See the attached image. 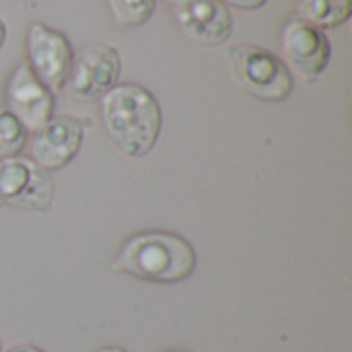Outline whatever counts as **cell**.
Instances as JSON below:
<instances>
[{
    "instance_id": "8fae6325",
    "label": "cell",
    "mask_w": 352,
    "mask_h": 352,
    "mask_svg": "<svg viewBox=\"0 0 352 352\" xmlns=\"http://www.w3.org/2000/svg\"><path fill=\"white\" fill-rule=\"evenodd\" d=\"M352 14V0H297L295 16L326 31L344 25Z\"/></svg>"
},
{
    "instance_id": "3957f363",
    "label": "cell",
    "mask_w": 352,
    "mask_h": 352,
    "mask_svg": "<svg viewBox=\"0 0 352 352\" xmlns=\"http://www.w3.org/2000/svg\"><path fill=\"white\" fill-rule=\"evenodd\" d=\"M229 70L237 87L254 99L280 103L293 93V74L280 56L266 47L239 43L227 50Z\"/></svg>"
},
{
    "instance_id": "d6986e66",
    "label": "cell",
    "mask_w": 352,
    "mask_h": 352,
    "mask_svg": "<svg viewBox=\"0 0 352 352\" xmlns=\"http://www.w3.org/2000/svg\"><path fill=\"white\" fill-rule=\"evenodd\" d=\"M165 352H190V351H182V349H175V351H165Z\"/></svg>"
},
{
    "instance_id": "30bf717a",
    "label": "cell",
    "mask_w": 352,
    "mask_h": 352,
    "mask_svg": "<svg viewBox=\"0 0 352 352\" xmlns=\"http://www.w3.org/2000/svg\"><path fill=\"white\" fill-rule=\"evenodd\" d=\"M171 14L192 43L214 47L233 35V14L219 0H179Z\"/></svg>"
},
{
    "instance_id": "5b68a950",
    "label": "cell",
    "mask_w": 352,
    "mask_h": 352,
    "mask_svg": "<svg viewBox=\"0 0 352 352\" xmlns=\"http://www.w3.org/2000/svg\"><path fill=\"white\" fill-rule=\"evenodd\" d=\"M25 52H27V66L31 72L54 93L58 95L68 80L74 50L68 41V37L47 27L45 23L33 21L27 27L25 35Z\"/></svg>"
},
{
    "instance_id": "7a4b0ae2",
    "label": "cell",
    "mask_w": 352,
    "mask_h": 352,
    "mask_svg": "<svg viewBox=\"0 0 352 352\" xmlns=\"http://www.w3.org/2000/svg\"><path fill=\"white\" fill-rule=\"evenodd\" d=\"M111 270L142 283L177 285L194 274L196 252L177 233L140 231L120 245Z\"/></svg>"
},
{
    "instance_id": "9c48e42d",
    "label": "cell",
    "mask_w": 352,
    "mask_h": 352,
    "mask_svg": "<svg viewBox=\"0 0 352 352\" xmlns=\"http://www.w3.org/2000/svg\"><path fill=\"white\" fill-rule=\"evenodd\" d=\"M6 109H10L27 132L39 130L47 120L54 118L56 95L31 72L27 62H19L10 72L4 89Z\"/></svg>"
},
{
    "instance_id": "e0dca14e",
    "label": "cell",
    "mask_w": 352,
    "mask_h": 352,
    "mask_svg": "<svg viewBox=\"0 0 352 352\" xmlns=\"http://www.w3.org/2000/svg\"><path fill=\"white\" fill-rule=\"evenodd\" d=\"M97 352H128V351H124L122 346H103V349H99Z\"/></svg>"
},
{
    "instance_id": "ac0fdd59",
    "label": "cell",
    "mask_w": 352,
    "mask_h": 352,
    "mask_svg": "<svg viewBox=\"0 0 352 352\" xmlns=\"http://www.w3.org/2000/svg\"><path fill=\"white\" fill-rule=\"evenodd\" d=\"M163 2H167V4H169V6H173V4H177V2H179V0H163Z\"/></svg>"
},
{
    "instance_id": "ffe728a7",
    "label": "cell",
    "mask_w": 352,
    "mask_h": 352,
    "mask_svg": "<svg viewBox=\"0 0 352 352\" xmlns=\"http://www.w3.org/2000/svg\"><path fill=\"white\" fill-rule=\"evenodd\" d=\"M0 352H2V344H0Z\"/></svg>"
},
{
    "instance_id": "9a60e30c",
    "label": "cell",
    "mask_w": 352,
    "mask_h": 352,
    "mask_svg": "<svg viewBox=\"0 0 352 352\" xmlns=\"http://www.w3.org/2000/svg\"><path fill=\"white\" fill-rule=\"evenodd\" d=\"M4 352H47V351H43V349H39V346H35V344H29V342H21V344H12V346H8Z\"/></svg>"
},
{
    "instance_id": "7c38bea8",
    "label": "cell",
    "mask_w": 352,
    "mask_h": 352,
    "mask_svg": "<svg viewBox=\"0 0 352 352\" xmlns=\"http://www.w3.org/2000/svg\"><path fill=\"white\" fill-rule=\"evenodd\" d=\"M27 138L29 132L19 118L10 109L0 107V161L21 155V151L27 146Z\"/></svg>"
},
{
    "instance_id": "ba28073f",
    "label": "cell",
    "mask_w": 352,
    "mask_h": 352,
    "mask_svg": "<svg viewBox=\"0 0 352 352\" xmlns=\"http://www.w3.org/2000/svg\"><path fill=\"white\" fill-rule=\"evenodd\" d=\"M87 120L74 116H54L27 138L29 159L45 171L66 167L80 151Z\"/></svg>"
},
{
    "instance_id": "2e32d148",
    "label": "cell",
    "mask_w": 352,
    "mask_h": 352,
    "mask_svg": "<svg viewBox=\"0 0 352 352\" xmlns=\"http://www.w3.org/2000/svg\"><path fill=\"white\" fill-rule=\"evenodd\" d=\"M4 39H6V25H4L2 19H0V47L4 45Z\"/></svg>"
},
{
    "instance_id": "52a82bcc",
    "label": "cell",
    "mask_w": 352,
    "mask_h": 352,
    "mask_svg": "<svg viewBox=\"0 0 352 352\" xmlns=\"http://www.w3.org/2000/svg\"><path fill=\"white\" fill-rule=\"evenodd\" d=\"M280 54L289 70L314 82L332 60V43L326 31L293 16L280 29Z\"/></svg>"
},
{
    "instance_id": "4fadbf2b",
    "label": "cell",
    "mask_w": 352,
    "mask_h": 352,
    "mask_svg": "<svg viewBox=\"0 0 352 352\" xmlns=\"http://www.w3.org/2000/svg\"><path fill=\"white\" fill-rule=\"evenodd\" d=\"M107 6L120 27H138L153 16L157 0H107Z\"/></svg>"
},
{
    "instance_id": "5bb4252c",
    "label": "cell",
    "mask_w": 352,
    "mask_h": 352,
    "mask_svg": "<svg viewBox=\"0 0 352 352\" xmlns=\"http://www.w3.org/2000/svg\"><path fill=\"white\" fill-rule=\"evenodd\" d=\"M227 8H237V10H258L262 8L268 0H219Z\"/></svg>"
},
{
    "instance_id": "277c9868",
    "label": "cell",
    "mask_w": 352,
    "mask_h": 352,
    "mask_svg": "<svg viewBox=\"0 0 352 352\" xmlns=\"http://www.w3.org/2000/svg\"><path fill=\"white\" fill-rule=\"evenodd\" d=\"M0 202L27 212H50L54 202L52 173L29 157L0 161Z\"/></svg>"
},
{
    "instance_id": "6da1fadb",
    "label": "cell",
    "mask_w": 352,
    "mask_h": 352,
    "mask_svg": "<svg viewBox=\"0 0 352 352\" xmlns=\"http://www.w3.org/2000/svg\"><path fill=\"white\" fill-rule=\"evenodd\" d=\"M99 116L107 138L128 159L148 155L163 126L157 97L136 82H118L109 89L99 99Z\"/></svg>"
},
{
    "instance_id": "8992f818",
    "label": "cell",
    "mask_w": 352,
    "mask_h": 352,
    "mask_svg": "<svg viewBox=\"0 0 352 352\" xmlns=\"http://www.w3.org/2000/svg\"><path fill=\"white\" fill-rule=\"evenodd\" d=\"M122 60L116 47L105 43H89L74 54L66 80L68 93L76 101H99L120 82Z\"/></svg>"
}]
</instances>
